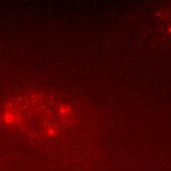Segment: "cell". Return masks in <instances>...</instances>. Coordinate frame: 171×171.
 <instances>
[{
	"label": "cell",
	"instance_id": "6da1fadb",
	"mask_svg": "<svg viewBox=\"0 0 171 171\" xmlns=\"http://www.w3.org/2000/svg\"><path fill=\"white\" fill-rule=\"evenodd\" d=\"M6 122L24 132L44 137L61 135L72 124V110L63 101L45 95H26L6 107Z\"/></svg>",
	"mask_w": 171,
	"mask_h": 171
}]
</instances>
